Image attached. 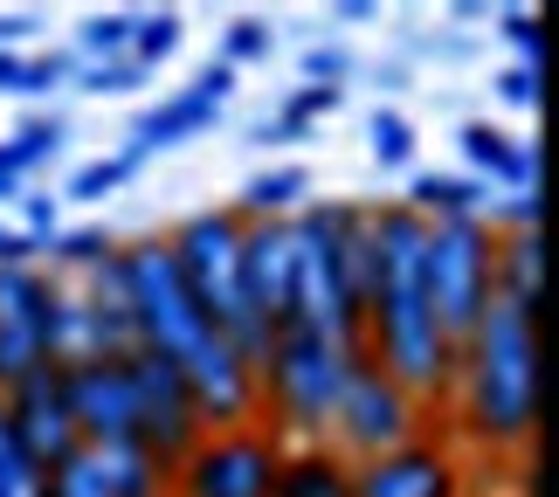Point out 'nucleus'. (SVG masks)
Wrapping results in <instances>:
<instances>
[{
	"mask_svg": "<svg viewBox=\"0 0 559 497\" xmlns=\"http://www.w3.org/2000/svg\"><path fill=\"white\" fill-rule=\"evenodd\" d=\"M436 428L456 449L519 457L539 436V318L519 305H490L484 326L456 345V380Z\"/></svg>",
	"mask_w": 559,
	"mask_h": 497,
	"instance_id": "1",
	"label": "nucleus"
},
{
	"mask_svg": "<svg viewBox=\"0 0 559 497\" xmlns=\"http://www.w3.org/2000/svg\"><path fill=\"white\" fill-rule=\"evenodd\" d=\"M353 359H359L353 345H338L325 332L276 326V339L263 345V359H255V422H263L276 442H325Z\"/></svg>",
	"mask_w": 559,
	"mask_h": 497,
	"instance_id": "2",
	"label": "nucleus"
},
{
	"mask_svg": "<svg viewBox=\"0 0 559 497\" xmlns=\"http://www.w3.org/2000/svg\"><path fill=\"white\" fill-rule=\"evenodd\" d=\"M359 201H311L305 214H290V326L325 332L359 353V305L346 291V242L359 228Z\"/></svg>",
	"mask_w": 559,
	"mask_h": 497,
	"instance_id": "3",
	"label": "nucleus"
},
{
	"mask_svg": "<svg viewBox=\"0 0 559 497\" xmlns=\"http://www.w3.org/2000/svg\"><path fill=\"white\" fill-rule=\"evenodd\" d=\"M118 249H124V305H132L139 353H153V359H166V366H187L193 353H207L214 326H207V311L193 305V291L180 284L166 235L118 242Z\"/></svg>",
	"mask_w": 559,
	"mask_h": 497,
	"instance_id": "4",
	"label": "nucleus"
},
{
	"mask_svg": "<svg viewBox=\"0 0 559 497\" xmlns=\"http://www.w3.org/2000/svg\"><path fill=\"white\" fill-rule=\"evenodd\" d=\"M421 291H428L436 326L463 345L484 326V311L498 305V228L484 214L436 222L428 228V256H421Z\"/></svg>",
	"mask_w": 559,
	"mask_h": 497,
	"instance_id": "5",
	"label": "nucleus"
},
{
	"mask_svg": "<svg viewBox=\"0 0 559 497\" xmlns=\"http://www.w3.org/2000/svg\"><path fill=\"white\" fill-rule=\"evenodd\" d=\"M421 428H436V422L421 415V401L401 394V387L386 380L367 353H359V359L346 366V387H338V407H332L325 442H332L346 463H373V457H386V449L415 442Z\"/></svg>",
	"mask_w": 559,
	"mask_h": 497,
	"instance_id": "6",
	"label": "nucleus"
},
{
	"mask_svg": "<svg viewBox=\"0 0 559 497\" xmlns=\"http://www.w3.org/2000/svg\"><path fill=\"white\" fill-rule=\"evenodd\" d=\"M284 442L263 422L242 428H201V442L174 463V497H270Z\"/></svg>",
	"mask_w": 559,
	"mask_h": 497,
	"instance_id": "7",
	"label": "nucleus"
},
{
	"mask_svg": "<svg viewBox=\"0 0 559 497\" xmlns=\"http://www.w3.org/2000/svg\"><path fill=\"white\" fill-rule=\"evenodd\" d=\"M62 407H70L83 449L139 442V380H132V353L62 366Z\"/></svg>",
	"mask_w": 559,
	"mask_h": 497,
	"instance_id": "8",
	"label": "nucleus"
},
{
	"mask_svg": "<svg viewBox=\"0 0 559 497\" xmlns=\"http://www.w3.org/2000/svg\"><path fill=\"white\" fill-rule=\"evenodd\" d=\"M56 276L35 263H8L0 270V394L49 366V318H56Z\"/></svg>",
	"mask_w": 559,
	"mask_h": 497,
	"instance_id": "9",
	"label": "nucleus"
},
{
	"mask_svg": "<svg viewBox=\"0 0 559 497\" xmlns=\"http://www.w3.org/2000/svg\"><path fill=\"white\" fill-rule=\"evenodd\" d=\"M463 449L442 428H421L415 442L386 449L373 463H353V497H463Z\"/></svg>",
	"mask_w": 559,
	"mask_h": 497,
	"instance_id": "10",
	"label": "nucleus"
},
{
	"mask_svg": "<svg viewBox=\"0 0 559 497\" xmlns=\"http://www.w3.org/2000/svg\"><path fill=\"white\" fill-rule=\"evenodd\" d=\"M132 380H139V449L174 470L187 449L201 442V415H193L187 374L153 359V353H132Z\"/></svg>",
	"mask_w": 559,
	"mask_h": 497,
	"instance_id": "11",
	"label": "nucleus"
},
{
	"mask_svg": "<svg viewBox=\"0 0 559 497\" xmlns=\"http://www.w3.org/2000/svg\"><path fill=\"white\" fill-rule=\"evenodd\" d=\"M0 401H8V422H14V436H21V449H28V463L41 470V477H49L62 457H76V449H83L70 407H62V366L56 359L35 366V374H21Z\"/></svg>",
	"mask_w": 559,
	"mask_h": 497,
	"instance_id": "12",
	"label": "nucleus"
},
{
	"mask_svg": "<svg viewBox=\"0 0 559 497\" xmlns=\"http://www.w3.org/2000/svg\"><path fill=\"white\" fill-rule=\"evenodd\" d=\"M180 374H187V394H193L201 428H242V422H255V366L235 353L222 332H214L207 353H193Z\"/></svg>",
	"mask_w": 559,
	"mask_h": 497,
	"instance_id": "13",
	"label": "nucleus"
},
{
	"mask_svg": "<svg viewBox=\"0 0 559 497\" xmlns=\"http://www.w3.org/2000/svg\"><path fill=\"white\" fill-rule=\"evenodd\" d=\"M270 497H353V463L332 442H284Z\"/></svg>",
	"mask_w": 559,
	"mask_h": 497,
	"instance_id": "14",
	"label": "nucleus"
},
{
	"mask_svg": "<svg viewBox=\"0 0 559 497\" xmlns=\"http://www.w3.org/2000/svg\"><path fill=\"white\" fill-rule=\"evenodd\" d=\"M456 145H463V159L477 173H490V180H504L519 193H539V145H511L498 125H484V118H469L456 132Z\"/></svg>",
	"mask_w": 559,
	"mask_h": 497,
	"instance_id": "15",
	"label": "nucleus"
},
{
	"mask_svg": "<svg viewBox=\"0 0 559 497\" xmlns=\"http://www.w3.org/2000/svg\"><path fill=\"white\" fill-rule=\"evenodd\" d=\"M539 228H498V305H519L525 318H539Z\"/></svg>",
	"mask_w": 559,
	"mask_h": 497,
	"instance_id": "16",
	"label": "nucleus"
},
{
	"mask_svg": "<svg viewBox=\"0 0 559 497\" xmlns=\"http://www.w3.org/2000/svg\"><path fill=\"white\" fill-rule=\"evenodd\" d=\"M91 463L111 497H174V470L153 463L139 442H104V449H91Z\"/></svg>",
	"mask_w": 559,
	"mask_h": 497,
	"instance_id": "17",
	"label": "nucleus"
},
{
	"mask_svg": "<svg viewBox=\"0 0 559 497\" xmlns=\"http://www.w3.org/2000/svg\"><path fill=\"white\" fill-rule=\"evenodd\" d=\"M214 118H222V104H207L201 91H193V83H187V91L180 97H166V104H153V111H145L139 125H132V153L145 159V153H153V145H180V139H193V132H207V125Z\"/></svg>",
	"mask_w": 559,
	"mask_h": 497,
	"instance_id": "18",
	"label": "nucleus"
},
{
	"mask_svg": "<svg viewBox=\"0 0 559 497\" xmlns=\"http://www.w3.org/2000/svg\"><path fill=\"white\" fill-rule=\"evenodd\" d=\"M407 214H421L428 228L436 222H463V214H484V180H463V173H415L401 193Z\"/></svg>",
	"mask_w": 559,
	"mask_h": 497,
	"instance_id": "19",
	"label": "nucleus"
},
{
	"mask_svg": "<svg viewBox=\"0 0 559 497\" xmlns=\"http://www.w3.org/2000/svg\"><path fill=\"white\" fill-rule=\"evenodd\" d=\"M297 208H311V173L305 166H270L235 193V214H242V222H290Z\"/></svg>",
	"mask_w": 559,
	"mask_h": 497,
	"instance_id": "20",
	"label": "nucleus"
},
{
	"mask_svg": "<svg viewBox=\"0 0 559 497\" xmlns=\"http://www.w3.org/2000/svg\"><path fill=\"white\" fill-rule=\"evenodd\" d=\"M174 49H180V14H174V8H159V14H132V49H124V56H132L139 70L166 62Z\"/></svg>",
	"mask_w": 559,
	"mask_h": 497,
	"instance_id": "21",
	"label": "nucleus"
},
{
	"mask_svg": "<svg viewBox=\"0 0 559 497\" xmlns=\"http://www.w3.org/2000/svg\"><path fill=\"white\" fill-rule=\"evenodd\" d=\"M0 497H41V470L28 463L14 422H8V401H0Z\"/></svg>",
	"mask_w": 559,
	"mask_h": 497,
	"instance_id": "22",
	"label": "nucleus"
},
{
	"mask_svg": "<svg viewBox=\"0 0 559 497\" xmlns=\"http://www.w3.org/2000/svg\"><path fill=\"white\" fill-rule=\"evenodd\" d=\"M62 70H70V62L62 56H0V91H14V97H35V91H56L62 83Z\"/></svg>",
	"mask_w": 559,
	"mask_h": 497,
	"instance_id": "23",
	"label": "nucleus"
},
{
	"mask_svg": "<svg viewBox=\"0 0 559 497\" xmlns=\"http://www.w3.org/2000/svg\"><path fill=\"white\" fill-rule=\"evenodd\" d=\"M367 145H373L380 166H415V125L401 111H373L367 118Z\"/></svg>",
	"mask_w": 559,
	"mask_h": 497,
	"instance_id": "24",
	"label": "nucleus"
},
{
	"mask_svg": "<svg viewBox=\"0 0 559 497\" xmlns=\"http://www.w3.org/2000/svg\"><path fill=\"white\" fill-rule=\"evenodd\" d=\"M139 153H111V159H91L70 173V201H104V193H118V180H132Z\"/></svg>",
	"mask_w": 559,
	"mask_h": 497,
	"instance_id": "25",
	"label": "nucleus"
},
{
	"mask_svg": "<svg viewBox=\"0 0 559 497\" xmlns=\"http://www.w3.org/2000/svg\"><path fill=\"white\" fill-rule=\"evenodd\" d=\"M62 145V125L56 118H28V125H14V139H8V153H14V166L21 173H35L41 159H49Z\"/></svg>",
	"mask_w": 559,
	"mask_h": 497,
	"instance_id": "26",
	"label": "nucleus"
},
{
	"mask_svg": "<svg viewBox=\"0 0 559 497\" xmlns=\"http://www.w3.org/2000/svg\"><path fill=\"white\" fill-rule=\"evenodd\" d=\"M76 49H83V56H97V62L124 56V49H132V14H97V21H83Z\"/></svg>",
	"mask_w": 559,
	"mask_h": 497,
	"instance_id": "27",
	"label": "nucleus"
},
{
	"mask_svg": "<svg viewBox=\"0 0 559 497\" xmlns=\"http://www.w3.org/2000/svg\"><path fill=\"white\" fill-rule=\"evenodd\" d=\"M56 256V263H70V270H91V263H104V256H111L118 242L104 228H83V235H49V242H41Z\"/></svg>",
	"mask_w": 559,
	"mask_h": 497,
	"instance_id": "28",
	"label": "nucleus"
},
{
	"mask_svg": "<svg viewBox=\"0 0 559 497\" xmlns=\"http://www.w3.org/2000/svg\"><path fill=\"white\" fill-rule=\"evenodd\" d=\"M145 70L132 56H111V62H91V76H83V91H97V97H118V91H139Z\"/></svg>",
	"mask_w": 559,
	"mask_h": 497,
	"instance_id": "29",
	"label": "nucleus"
},
{
	"mask_svg": "<svg viewBox=\"0 0 559 497\" xmlns=\"http://www.w3.org/2000/svg\"><path fill=\"white\" fill-rule=\"evenodd\" d=\"M504 42L525 56V70H539V56H546V28H539V14H504Z\"/></svg>",
	"mask_w": 559,
	"mask_h": 497,
	"instance_id": "30",
	"label": "nucleus"
},
{
	"mask_svg": "<svg viewBox=\"0 0 559 497\" xmlns=\"http://www.w3.org/2000/svg\"><path fill=\"white\" fill-rule=\"evenodd\" d=\"M498 97H504V104H519V111H539L546 83H539V70H525V62H519V70H504V76H498Z\"/></svg>",
	"mask_w": 559,
	"mask_h": 497,
	"instance_id": "31",
	"label": "nucleus"
},
{
	"mask_svg": "<svg viewBox=\"0 0 559 497\" xmlns=\"http://www.w3.org/2000/svg\"><path fill=\"white\" fill-rule=\"evenodd\" d=\"M270 49V28H263V21H235V28H228V70H235V62H255V56H263Z\"/></svg>",
	"mask_w": 559,
	"mask_h": 497,
	"instance_id": "32",
	"label": "nucleus"
},
{
	"mask_svg": "<svg viewBox=\"0 0 559 497\" xmlns=\"http://www.w3.org/2000/svg\"><path fill=\"white\" fill-rule=\"evenodd\" d=\"M338 70H346V56H338V49H311L305 56V76H318V91H332Z\"/></svg>",
	"mask_w": 559,
	"mask_h": 497,
	"instance_id": "33",
	"label": "nucleus"
},
{
	"mask_svg": "<svg viewBox=\"0 0 559 497\" xmlns=\"http://www.w3.org/2000/svg\"><path fill=\"white\" fill-rule=\"evenodd\" d=\"M193 91H201L207 104H222V97L235 91V70H228V62H207V70H201V83H193Z\"/></svg>",
	"mask_w": 559,
	"mask_h": 497,
	"instance_id": "34",
	"label": "nucleus"
},
{
	"mask_svg": "<svg viewBox=\"0 0 559 497\" xmlns=\"http://www.w3.org/2000/svg\"><path fill=\"white\" fill-rule=\"evenodd\" d=\"M35 249H41V242H28V235H14V228H0V270H8V263H35Z\"/></svg>",
	"mask_w": 559,
	"mask_h": 497,
	"instance_id": "35",
	"label": "nucleus"
},
{
	"mask_svg": "<svg viewBox=\"0 0 559 497\" xmlns=\"http://www.w3.org/2000/svg\"><path fill=\"white\" fill-rule=\"evenodd\" d=\"M21 35H35V14H0V56H14Z\"/></svg>",
	"mask_w": 559,
	"mask_h": 497,
	"instance_id": "36",
	"label": "nucleus"
},
{
	"mask_svg": "<svg viewBox=\"0 0 559 497\" xmlns=\"http://www.w3.org/2000/svg\"><path fill=\"white\" fill-rule=\"evenodd\" d=\"M21 180H28V173H21V166H14V153H8V145H0V201H8V193H14Z\"/></svg>",
	"mask_w": 559,
	"mask_h": 497,
	"instance_id": "37",
	"label": "nucleus"
}]
</instances>
